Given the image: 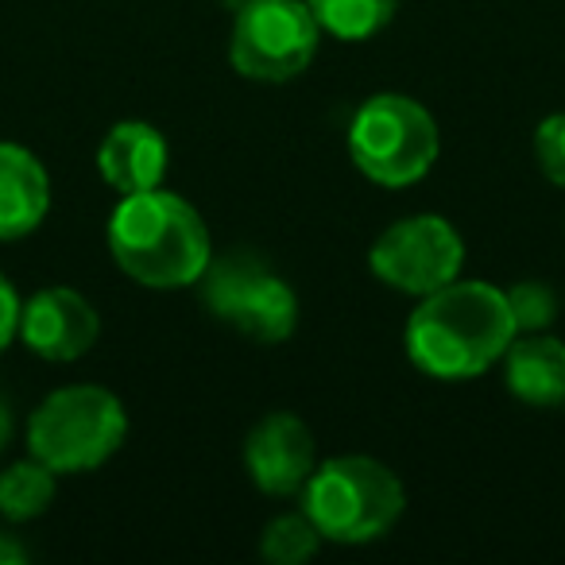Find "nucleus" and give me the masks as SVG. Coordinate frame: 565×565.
I'll return each instance as SVG.
<instances>
[{
  "label": "nucleus",
  "mask_w": 565,
  "mask_h": 565,
  "mask_svg": "<svg viewBox=\"0 0 565 565\" xmlns=\"http://www.w3.org/2000/svg\"><path fill=\"white\" fill-rule=\"evenodd\" d=\"M102 338V315L74 287H43L20 307V341L43 361H78Z\"/></svg>",
  "instance_id": "9d476101"
},
{
  "label": "nucleus",
  "mask_w": 565,
  "mask_h": 565,
  "mask_svg": "<svg viewBox=\"0 0 565 565\" xmlns=\"http://www.w3.org/2000/svg\"><path fill=\"white\" fill-rule=\"evenodd\" d=\"M28 557V550L20 546L12 534H0V565H17V562H24Z\"/></svg>",
  "instance_id": "aec40b11"
},
{
  "label": "nucleus",
  "mask_w": 565,
  "mask_h": 565,
  "mask_svg": "<svg viewBox=\"0 0 565 565\" xmlns=\"http://www.w3.org/2000/svg\"><path fill=\"white\" fill-rule=\"evenodd\" d=\"M318 28L345 43L372 40L392 24L399 0H307Z\"/></svg>",
  "instance_id": "2eb2a0df"
},
{
  "label": "nucleus",
  "mask_w": 565,
  "mask_h": 565,
  "mask_svg": "<svg viewBox=\"0 0 565 565\" xmlns=\"http://www.w3.org/2000/svg\"><path fill=\"white\" fill-rule=\"evenodd\" d=\"M198 291H202V307L217 322L233 326L236 333L259 345H279L299 326V299L291 282L252 252L213 256L198 279Z\"/></svg>",
  "instance_id": "423d86ee"
},
{
  "label": "nucleus",
  "mask_w": 565,
  "mask_h": 565,
  "mask_svg": "<svg viewBox=\"0 0 565 565\" xmlns=\"http://www.w3.org/2000/svg\"><path fill=\"white\" fill-rule=\"evenodd\" d=\"M109 252L117 267L151 291L194 287L213 259L202 213L179 194L140 190L125 194L109 217Z\"/></svg>",
  "instance_id": "f03ea898"
},
{
  "label": "nucleus",
  "mask_w": 565,
  "mask_h": 565,
  "mask_svg": "<svg viewBox=\"0 0 565 565\" xmlns=\"http://www.w3.org/2000/svg\"><path fill=\"white\" fill-rule=\"evenodd\" d=\"M503 295H508L511 318H515V333H542L546 326H554L557 310H562L557 291L542 279H523Z\"/></svg>",
  "instance_id": "f3484780"
},
{
  "label": "nucleus",
  "mask_w": 565,
  "mask_h": 565,
  "mask_svg": "<svg viewBox=\"0 0 565 565\" xmlns=\"http://www.w3.org/2000/svg\"><path fill=\"white\" fill-rule=\"evenodd\" d=\"M51 210V179L40 156L20 143H0V241H20L43 225Z\"/></svg>",
  "instance_id": "f8f14e48"
},
{
  "label": "nucleus",
  "mask_w": 565,
  "mask_h": 565,
  "mask_svg": "<svg viewBox=\"0 0 565 565\" xmlns=\"http://www.w3.org/2000/svg\"><path fill=\"white\" fill-rule=\"evenodd\" d=\"M97 171L117 194L156 190L167 174V140L156 125L120 120L105 132L97 148Z\"/></svg>",
  "instance_id": "9b49d317"
},
{
  "label": "nucleus",
  "mask_w": 565,
  "mask_h": 565,
  "mask_svg": "<svg viewBox=\"0 0 565 565\" xmlns=\"http://www.w3.org/2000/svg\"><path fill=\"white\" fill-rule=\"evenodd\" d=\"M534 156L554 186H565V113H554L534 132Z\"/></svg>",
  "instance_id": "a211bd4d"
},
{
  "label": "nucleus",
  "mask_w": 565,
  "mask_h": 565,
  "mask_svg": "<svg viewBox=\"0 0 565 565\" xmlns=\"http://www.w3.org/2000/svg\"><path fill=\"white\" fill-rule=\"evenodd\" d=\"M55 469L40 461V457H28L0 472V515L9 523H28V519H40L43 511L55 500Z\"/></svg>",
  "instance_id": "4468645a"
},
{
  "label": "nucleus",
  "mask_w": 565,
  "mask_h": 565,
  "mask_svg": "<svg viewBox=\"0 0 565 565\" xmlns=\"http://www.w3.org/2000/svg\"><path fill=\"white\" fill-rule=\"evenodd\" d=\"M407 356L434 380H477L515 341L508 295L484 279H454L423 295L407 322Z\"/></svg>",
  "instance_id": "f257e3e1"
},
{
  "label": "nucleus",
  "mask_w": 565,
  "mask_h": 565,
  "mask_svg": "<svg viewBox=\"0 0 565 565\" xmlns=\"http://www.w3.org/2000/svg\"><path fill=\"white\" fill-rule=\"evenodd\" d=\"M407 508L399 477L376 457H330L310 472L302 511L326 542L364 546L399 523Z\"/></svg>",
  "instance_id": "7ed1b4c3"
},
{
  "label": "nucleus",
  "mask_w": 565,
  "mask_h": 565,
  "mask_svg": "<svg viewBox=\"0 0 565 565\" xmlns=\"http://www.w3.org/2000/svg\"><path fill=\"white\" fill-rule=\"evenodd\" d=\"M441 136L434 117L407 94H376L353 113L349 156L376 186H411L438 163Z\"/></svg>",
  "instance_id": "39448f33"
},
{
  "label": "nucleus",
  "mask_w": 565,
  "mask_h": 565,
  "mask_svg": "<svg viewBox=\"0 0 565 565\" xmlns=\"http://www.w3.org/2000/svg\"><path fill=\"white\" fill-rule=\"evenodd\" d=\"M318 469V441L291 411L264 415L244 438V472L267 495H295Z\"/></svg>",
  "instance_id": "1a4fd4ad"
},
{
  "label": "nucleus",
  "mask_w": 565,
  "mask_h": 565,
  "mask_svg": "<svg viewBox=\"0 0 565 565\" xmlns=\"http://www.w3.org/2000/svg\"><path fill=\"white\" fill-rule=\"evenodd\" d=\"M322 546V534L310 523L307 511H295V515H275L264 526V539H259V554L271 565H302L318 554Z\"/></svg>",
  "instance_id": "dca6fc26"
},
{
  "label": "nucleus",
  "mask_w": 565,
  "mask_h": 565,
  "mask_svg": "<svg viewBox=\"0 0 565 565\" xmlns=\"http://www.w3.org/2000/svg\"><path fill=\"white\" fill-rule=\"evenodd\" d=\"M128 438V411L113 392L94 384L58 387L28 423V449L58 477L105 465Z\"/></svg>",
  "instance_id": "20e7f679"
},
{
  "label": "nucleus",
  "mask_w": 565,
  "mask_h": 565,
  "mask_svg": "<svg viewBox=\"0 0 565 565\" xmlns=\"http://www.w3.org/2000/svg\"><path fill=\"white\" fill-rule=\"evenodd\" d=\"M508 392L526 407H565V341L546 333H515L503 353Z\"/></svg>",
  "instance_id": "ddd939ff"
},
{
  "label": "nucleus",
  "mask_w": 565,
  "mask_h": 565,
  "mask_svg": "<svg viewBox=\"0 0 565 565\" xmlns=\"http://www.w3.org/2000/svg\"><path fill=\"white\" fill-rule=\"evenodd\" d=\"M318 35L307 0H248L233 20L228 58L252 82H291L315 63Z\"/></svg>",
  "instance_id": "0eeeda50"
},
{
  "label": "nucleus",
  "mask_w": 565,
  "mask_h": 565,
  "mask_svg": "<svg viewBox=\"0 0 565 565\" xmlns=\"http://www.w3.org/2000/svg\"><path fill=\"white\" fill-rule=\"evenodd\" d=\"M12 438V411H9V399H0V449L9 446Z\"/></svg>",
  "instance_id": "412c9836"
},
{
  "label": "nucleus",
  "mask_w": 565,
  "mask_h": 565,
  "mask_svg": "<svg viewBox=\"0 0 565 565\" xmlns=\"http://www.w3.org/2000/svg\"><path fill=\"white\" fill-rule=\"evenodd\" d=\"M221 4H225V9H233V12H241L244 4H248V0H221Z\"/></svg>",
  "instance_id": "4be33fe9"
},
{
  "label": "nucleus",
  "mask_w": 565,
  "mask_h": 565,
  "mask_svg": "<svg viewBox=\"0 0 565 565\" xmlns=\"http://www.w3.org/2000/svg\"><path fill=\"white\" fill-rule=\"evenodd\" d=\"M20 295L17 287H12L9 275H0V353L12 345V338L20 333Z\"/></svg>",
  "instance_id": "6ab92c4d"
},
{
  "label": "nucleus",
  "mask_w": 565,
  "mask_h": 565,
  "mask_svg": "<svg viewBox=\"0 0 565 565\" xmlns=\"http://www.w3.org/2000/svg\"><path fill=\"white\" fill-rule=\"evenodd\" d=\"M465 244L457 228L438 213H418L387 225L369 252V267L380 282L399 295H434L446 282L461 279Z\"/></svg>",
  "instance_id": "6e6552de"
}]
</instances>
